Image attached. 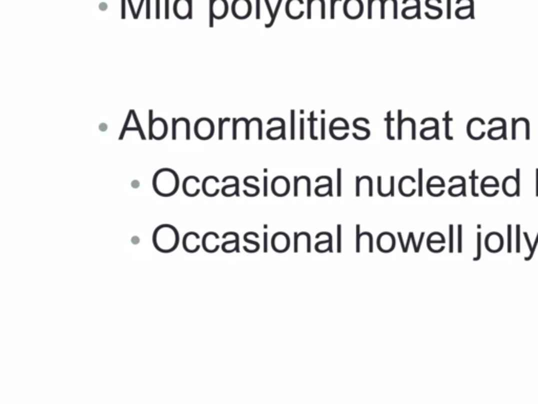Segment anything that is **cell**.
<instances>
[{"mask_svg": "<svg viewBox=\"0 0 538 404\" xmlns=\"http://www.w3.org/2000/svg\"><path fill=\"white\" fill-rule=\"evenodd\" d=\"M220 237L214 232L205 233L202 237V247L206 253L214 254L220 248Z\"/></svg>", "mask_w": 538, "mask_h": 404, "instance_id": "obj_6", "label": "cell"}, {"mask_svg": "<svg viewBox=\"0 0 538 404\" xmlns=\"http://www.w3.org/2000/svg\"><path fill=\"white\" fill-rule=\"evenodd\" d=\"M179 185V176L172 169L164 168L154 175L152 188L161 197L174 196L178 192Z\"/></svg>", "mask_w": 538, "mask_h": 404, "instance_id": "obj_2", "label": "cell"}, {"mask_svg": "<svg viewBox=\"0 0 538 404\" xmlns=\"http://www.w3.org/2000/svg\"><path fill=\"white\" fill-rule=\"evenodd\" d=\"M221 247L225 253H232L234 251L236 253H239V236H238V234L236 233L234 236L232 237V239L225 241Z\"/></svg>", "mask_w": 538, "mask_h": 404, "instance_id": "obj_15", "label": "cell"}, {"mask_svg": "<svg viewBox=\"0 0 538 404\" xmlns=\"http://www.w3.org/2000/svg\"><path fill=\"white\" fill-rule=\"evenodd\" d=\"M450 234H451V244H450V252L453 251V241H452V225L450 226Z\"/></svg>", "mask_w": 538, "mask_h": 404, "instance_id": "obj_25", "label": "cell"}, {"mask_svg": "<svg viewBox=\"0 0 538 404\" xmlns=\"http://www.w3.org/2000/svg\"><path fill=\"white\" fill-rule=\"evenodd\" d=\"M219 179L214 176H208L206 177L202 183V191L208 197H214L219 194L220 189L218 188Z\"/></svg>", "mask_w": 538, "mask_h": 404, "instance_id": "obj_12", "label": "cell"}, {"mask_svg": "<svg viewBox=\"0 0 538 404\" xmlns=\"http://www.w3.org/2000/svg\"><path fill=\"white\" fill-rule=\"evenodd\" d=\"M504 237L502 236V234L498 232L489 233L484 239L486 248H487L490 253H493V254L500 252L504 247Z\"/></svg>", "mask_w": 538, "mask_h": 404, "instance_id": "obj_5", "label": "cell"}, {"mask_svg": "<svg viewBox=\"0 0 538 404\" xmlns=\"http://www.w3.org/2000/svg\"><path fill=\"white\" fill-rule=\"evenodd\" d=\"M182 245L186 253L194 254L202 246V238L196 232H188L183 236Z\"/></svg>", "mask_w": 538, "mask_h": 404, "instance_id": "obj_3", "label": "cell"}, {"mask_svg": "<svg viewBox=\"0 0 538 404\" xmlns=\"http://www.w3.org/2000/svg\"><path fill=\"white\" fill-rule=\"evenodd\" d=\"M122 18H126V0H122Z\"/></svg>", "mask_w": 538, "mask_h": 404, "instance_id": "obj_23", "label": "cell"}, {"mask_svg": "<svg viewBox=\"0 0 538 404\" xmlns=\"http://www.w3.org/2000/svg\"><path fill=\"white\" fill-rule=\"evenodd\" d=\"M537 196H538V177H537Z\"/></svg>", "mask_w": 538, "mask_h": 404, "instance_id": "obj_26", "label": "cell"}, {"mask_svg": "<svg viewBox=\"0 0 538 404\" xmlns=\"http://www.w3.org/2000/svg\"><path fill=\"white\" fill-rule=\"evenodd\" d=\"M192 0H176L174 4V13L179 19L192 18Z\"/></svg>", "mask_w": 538, "mask_h": 404, "instance_id": "obj_8", "label": "cell"}, {"mask_svg": "<svg viewBox=\"0 0 538 404\" xmlns=\"http://www.w3.org/2000/svg\"><path fill=\"white\" fill-rule=\"evenodd\" d=\"M168 133V124L162 118H157L150 123V134L154 139H163L166 136Z\"/></svg>", "mask_w": 538, "mask_h": 404, "instance_id": "obj_11", "label": "cell"}, {"mask_svg": "<svg viewBox=\"0 0 538 404\" xmlns=\"http://www.w3.org/2000/svg\"><path fill=\"white\" fill-rule=\"evenodd\" d=\"M194 132L198 138L203 140L208 139L214 134V123L208 118H201L196 122Z\"/></svg>", "mask_w": 538, "mask_h": 404, "instance_id": "obj_4", "label": "cell"}, {"mask_svg": "<svg viewBox=\"0 0 538 404\" xmlns=\"http://www.w3.org/2000/svg\"><path fill=\"white\" fill-rule=\"evenodd\" d=\"M509 252H511V225H509Z\"/></svg>", "mask_w": 538, "mask_h": 404, "instance_id": "obj_24", "label": "cell"}, {"mask_svg": "<svg viewBox=\"0 0 538 404\" xmlns=\"http://www.w3.org/2000/svg\"><path fill=\"white\" fill-rule=\"evenodd\" d=\"M210 27H212V18L222 19L228 12V5L226 0H210Z\"/></svg>", "mask_w": 538, "mask_h": 404, "instance_id": "obj_7", "label": "cell"}, {"mask_svg": "<svg viewBox=\"0 0 538 404\" xmlns=\"http://www.w3.org/2000/svg\"><path fill=\"white\" fill-rule=\"evenodd\" d=\"M183 192L188 197H196L201 192L200 180L196 176H188L183 181Z\"/></svg>", "mask_w": 538, "mask_h": 404, "instance_id": "obj_10", "label": "cell"}, {"mask_svg": "<svg viewBox=\"0 0 538 404\" xmlns=\"http://www.w3.org/2000/svg\"><path fill=\"white\" fill-rule=\"evenodd\" d=\"M498 179H495L493 176H488L482 181L480 189L484 196L492 197L498 194Z\"/></svg>", "mask_w": 538, "mask_h": 404, "instance_id": "obj_13", "label": "cell"}, {"mask_svg": "<svg viewBox=\"0 0 538 404\" xmlns=\"http://www.w3.org/2000/svg\"><path fill=\"white\" fill-rule=\"evenodd\" d=\"M281 4H282V0H278V5H276V11H274V18H272V22H270V24H269L268 26H266L267 28H269V27H272V24L274 23V20H276V14H278V9H280V7H281Z\"/></svg>", "mask_w": 538, "mask_h": 404, "instance_id": "obj_18", "label": "cell"}, {"mask_svg": "<svg viewBox=\"0 0 538 404\" xmlns=\"http://www.w3.org/2000/svg\"><path fill=\"white\" fill-rule=\"evenodd\" d=\"M180 243V235L172 224H160L152 233V244L160 253L170 254L176 251Z\"/></svg>", "mask_w": 538, "mask_h": 404, "instance_id": "obj_1", "label": "cell"}, {"mask_svg": "<svg viewBox=\"0 0 538 404\" xmlns=\"http://www.w3.org/2000/svg\"><path fill=\"white\" fill-rule=\"evenodd\" d=\"M449 193L451 196H458L460 195L462 193L464 195V190L462 189L460 184H458V185H453L451 186V188L449 189Z\"/></svg>", "mask_w": 538, "mask_h": 404, "instance_id": "obj_17", "label": "cell"}, {"mask_svg": "<svg viewBox=\"0 0 538 404\" xmlns=\"http://www.w3.org/2000/svg\"><path fill=\"white\" fill-rule=\"evenodd\" d=\"M252 13L250 0H234L232 4V14L238 19H245Z\"/></svg>", "mask_w": 538, "mask_h": 404, "instance_id": "obj_9", "label": "cell"}, {"mask_svg": "<svg viewBox=\"0 0 538 404\" xmlns=\"http://www.w3.org/2000/svg\"><path fill=\"white\" fill-rule=\"evenodd\" d=\"M260 18V0H256V19Z\"/></svg>", "mask_w": 538, "mask_h": 404, "instance_id": "obj_22", "label": "cell"}, {"mask_svg": "<svg viewBox=\"0 0 538 404\" xmlns=\"http://www.w3.org/2000/svg\"><path fill=\"white\" fill-rule=\"evenodd\" d=\"M168 5H170L168 0H165V18H166V19L170 18V14H168Z\"/></svg>", "mask_w": 538, "mask_h": 404, "instance_id": "obj_21", "label": "cell"}, {"mask_svg": "<svg viewBox=\"0 0 538 404\" xmlns=\"http://www.w3.org/2000/svg\"><path fill=\"white\" fill-rule=\"evenodd\" d=\"M476 121H478V118H475L472 121H470L468 124V134H469V137H471L472 139H480L482 138L484 134V132H480L478 128H476L478 127Z\"/></svg>", "mask_w": 538, "mask_h": 404, "instance_id": "obj_16", "label": "cell"}, {"mask_svg": "<svg viewBox=\"0 0 538 404\" xmlns=\"http://www.w3.org/2000/svg\"><path fill=\"white\" fill-rule=\"evenodd\" d=\"M502 190H504V193L509 197L518 195L520 193L518 179H516L515 177H513V176H508V177H506L502 182Z\"/></svg>", "mask_w": 538, "mask_h": 404, "instance_id": "obj_14", "label": "cell"}, {"mask_svg": "<svg viewBox=\"0 0 538 404\" xmlns=\"http://www.w3.org/2000/svg\"><path fill=\"white\" fill-rule=\"evenodd\" d=\"M478 256L474 258V260H478V259L480 258V234L478 233Z\"/></svg>", "mask_w": 538, "mask_h": 404, "instance_id": "obj_19", "label": "cell"}, {"mask_svg": "<svg viewBox=\"0 0 538 404\" xmlns=\"http://www.w3.org/2000/svg\"><path fill=\"white\" fill-rule=\"evenodd\" d=\"M336 2H340V0H331V18H334V5Z\"/></svg>", "mask_w": 538, "mask_h": 404, "instance_id": "obj_20", "label": "cell"}]
</instances>
